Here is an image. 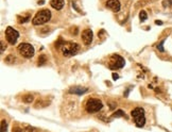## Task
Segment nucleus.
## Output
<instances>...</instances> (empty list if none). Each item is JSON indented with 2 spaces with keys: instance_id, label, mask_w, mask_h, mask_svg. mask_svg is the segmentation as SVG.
<instances>
[{
  "instance_id": "obj_17",
  "label": "nucleus",
  "mask_w": 172,
  "mask_h": 132,
  "mask_svg": "<svg viewBox=\"0 0 172 132\" xmlns=\"http://www.w3.org/2000/svg\"><path fill=\"white\" fill-rule=\"evenodd\" d=\"M139 18L141 21H144L147 20V18H148V15H147V13L144 12V11H141V12L139 13Z\"/></svg>"
},
{
  "instance_id": "obj_12",
  "label": "nucleus",
  "mask_w": 172,
  "mask_h": 132,
  "mask_svg": "<svg viewBox=\"0 0 172 132\" xmlns=\"http://www.w3.org/2000/svg\"><path fill=\"white\" fill-rule=\"evenodd\" d=\"M33 96L31 95V94H28V95H25L22 96V101L25 102V103H30V102L33 101Z\"/></svg>"
},
{
  "instance_id": "obj_19",
  "label": "nucleus",
  "mask_w": 172,
  "mask_h": 132,
  "mask_svg": "<svg viewBox=\"0 0 172 132\" xmlns=\"http://www.w3.org/2000/svg\"><path fill=\"white\" fill-rule=\"evenodd\" d=\"M6 129H8V123H6L5 120L1 121V132H6Z\"/></svg>"
},
{
  "instance_id": "obj_18",
  "label": "nucleus",
  "mask_w": 172,
  "mask_h": 132,
  "mask_svg": "<svg viewBox=\"0 0 172 132\" xmlns=\"http://www.w3.org/2000/svg\"><path fill=\"white\" fill-rule=\"evenodd\" d=\"M30 17L27 16V17H22V16H18V21L19 23H27V21H29Z\"/></svg>"
},
{
  "instance_id": "obj_2",
  "label": "nucleus",
  "mask_w": 172,
  "mask_h": 132,
  "mask_svg": "<svg viewBox=\"0 0 172 132\" xmlns=\"http://www.w3.org/2000/svg\"><path fill=\"white\" fill-rule=\"evenodd\" d=\"M51 18V12L47 9L44 10H40L36 13V15L34 16V18L32 19V23L34 26H38V25H44V23H48Z\"/></svg>"
},
{
  "instance_id": "obj_21",
  "label": "nucleus",
  "mask_w": 172,
  "mask_h": 132,
  "mask_svg": "<svg viewBox=\"0 0 172 132\" xmlns=\"http://www.w3.org/2000/svg\"><path fill=\"white\" fill-rule=\"evenodd\" d=\"M12 132H23V129L19 127V126H15V127H13Z\"/></svg>"
},
{
  "instance_id": "obj_11",
  "label": "nucleus",
  "mask_w": 172,
  "mask_h": 132,
  "mask_svg": "<svg viewBox=\"0 0 172 132\" xmlns=\"http://www.w3.org/2000/svg\"><path fill=\"white\" fill-rule=\"evenodd\" d=\"M50 5L52 6L53 9H55V10L59 11L64 8V5H65V1H64V0H51Z\"/></svg>"
},
{
  "instance_id": "obj_4",
  "label": "nucleus",
  "mask_w": 172,
  "mask_h": 132,
  "mask_svg": "<svg viewBox=\"0 0 172 132\" xmlns=\"http://www.w3.org/2000/svg\"><path fill=\"white\" fill-rule=\"evenodd\" d=\"M103 108V103L97 98H89L85 103V109L88 113H97Z\"/></svg>"
},
{
  "instance_id": "obj_7",
  "label": "nucleus",
  "mask_w": 172,
  "mask_h": 132,
  "mask_svg": "<svg viewBox=\"0 0 172 132\" xmlns=\"http://www.w3.org/2000/svg\"><path fill=\"white\" fill-rule=\"evenodd\" d=\"M19 37V33L17 30H15L14 28L12 27H8L5 29V38L8 40V44L11 45H14L15 43L17 42Z\"/></svg>"
},
{
  "instance_id": "obj_16",
  "label": "nucleus",
  "mask_w": 172,
  "mask_h": 132,
  "mask_svg": "<svg viewBox=\"0 0 172 132\" xmlns=\"http://www.w3.org/2000/svg\"><path fill=\"white\" fill-rule=\"evenodd\" d=\"M122 116H125V113L123 112L122 110H117L116 112L113 114V117H122Z\"/></svg>"
},
{
  "instance_id": "obj_6",
  "label": "nucleus",
  "mask_w": 172,
  "mask_h": 132,
  "mask_svg": "<svg viewBox=\"0 0 172 132\" xmlns=\"http://www.w3.org/2000/svg\"><path fill=\"white\" fill-rule=\"evenodd\" d=\"M125 65V61L122 57L119 54H113L110 59V63H108V67L110 69H120Z\"/></svg>"
},
{
  "instance_id": "obj_8",
  "label": "nucleus",
  "mask_w": 172,
  "mask_h": 132,
  "mask_svg": "<svg viewBox=\"0 0 172 132\" xmlns=\"http://www.w3.org/2000/svg\"><path fill=\"white\" fill-rule=\"evenodd\" d=\"M93 31L90 29H86L82 32V40L84 43V45L88 46V45L91 44L93 42Z\"/></svg>"
},
{
  "instance_id": "obj_5",
  "label": "nucleus",
  "mask_w": 172,
  "mask_h": 132,
  "mask_svg": "<svg viewBox=\"0 0 172 132\" xmlns=\"http://www.w3.org/2000/svg\"><path fill=\"white\" fill-rule=\"evenodd\" d=\"M18 52L21 57H23L25 59H31L32 57L35 53L34 50V47L31 44H28V43H22L18 46Z\"/></svg>"
},
{
  "instance_id": "obj_20",
  "label": "nucleus",
  "mask_w": 172,
  "mask_h": 132,
  "mask_svg": "<svg viewBox=\"0 0 172 132\" xmlns=\"http://www.w3.org/2000/svg\"><path fill=\"white\" fill-rule=\"evenodd\" d=\"M164 43H165V40H163L158 45H157V49H158L159 51H161V52L164 51Z\"/></svg>"
},
{
  "instance_id": "obj_14",
  "label": "nucleus",
  "mask_w": 172,
  "mask_h": 132,
  "mask_svg": "<svg viewBox=\"0 0 172 132\" xmlns=\"http://www.w3.org/2000/svg\"><path fill=\"white\" fill-rule=\"evenodd\" d=\"M46 62H47V57H46V55H44V54L39 55V57H38V66L44 65V64L46 63Z\"/></svg>"
},
{
  "instance_id": "obj_24",
  "label": "nucleus",
  "mask_w": 172,
  "mask_h": 132,
  "mask_svg": "<svg viewBox=\"0 0 172 132\" xmlns=\"http://www.w3.org/2000/svg\"><path fill=\"white\" fill-rule=\"evenodd\" d=\"M155 23H156V25L161 26V25H163V21H161V20H156V21H155Z\"/></svg>"
},
{
  "instance_id": "obj_13",
  "label": "nucleus",
  "mask_w": 172,
  "mask_h": 132,
  "mask_svg": "<svg viewBox=\"0 0 172 132\" xmlns=\"http://www.w3.org/2000/svg\"><path fill=\"white\" fill-rule=\"evenodd\" d=\"M23 132H38V130L33 126H25L23 128Z\"/></svg>"
},
{
  "instance_id": "obj_23",
  "label": "nucleus",
  "mask_w": 172,
  "mask_h": 132,
  "mask_svg": "<svg viewBox=\"0 0 172 132\" xmlns=\"http://www.w3.org/2000/svg\"><path fill=\"white\" fill-rule=\"evenodd\" d=\"M113 79H114V80H117V79H119V76L117 74H113Z\"/></svg>"
},
{
  "instance_id": "obj_3",
  "label": "nucleus",
  "mask_w": 172,
  "mask_h": 132,
  "mask_svg": "<svg viewBox=\"0 0 172 132\" xmlns=\"http://www.w3.org/2000/svg\"><path fill=\"white\" fill-rule=\"evenodd\" d=\"M131 115L133 116L134 121H135L136 126L139 128L143 127L144 123H146V117H144V110L140 106L135 108L131 112Z\"/></svg>"
},
{
  "instance_id": "obj_10",
  "label": "nucleus",
  "mask_w": 172,
  "mask_h": 132,
  "mask_svg": "<svg viewBox=\"0 0 172 132\" xmlns=\"http://www.w3.org/2000/svg\"><path fill=\"white\" fill-rule=\"evenodd\" d=\"M87 91H88V89H86V87L73 86L69 89V93L70 94H76V95H83V94H85Z\"/></svg>"
},
{
  "instance_id": "obj_9",
  "label": "nucleus",
  "mask_w": 172,
  "mask_h": 132,
  "mask_svg": "<svg viewBox=\"0 0 172 132\" xmlns=\"http://www.w3.org/2000/svg\"><path fill=\"white\" fill-rule=\"evenodd\" d=\"M106 6L108 9L113 11V12H119L120 11V8H121V4L119 2V0H107L106 2Z\"/></svg>"
},
{
  "instance_id": "obj_22",
  "label": "nucleus",
  "mask_w": 172,
  "mask_h": 132,
  "mask_svg": "<svg viewBox=\"0 0 172 132\" xmlns=\"http://www.w3.org/2000/svg\"><path fill=\"white\" fill-rule=\"evenodd\" d=\"M6 48V46H4V43H3V40H1V52H3L4 51V49Z\"/></svg>"
},
{
  "instance_id": "obj_15",
  "label": "nucleus",
  "mask_w": 172,
  "mask_h": 132,
  "mask_svg": "<svg viewBox=\"0 0 172 132\" xmlns=\"http://www.w3.org/2000/svg\"><path fill=\"white\" fill-rule=\"evenodd\" d=\"M14 62H15V57H14V55L10 54V55H8V57H5V63L14 64Z\"/></svg>"
},
{
  "instance_id": "obj_1",
  "label": "nucleus",
  "mask_w": 172,
  "mask_h": 132,
  "mask_svg": "<svg viewBox=\"0 0 172 132\" xmlns=\"http://www.w3.org/2000/svg\"><path fill=\"white\" fill-rule=\"evenodd\" d=\"M55 46L57 48L61 49L62 53H63L64 57H73L78 53V51L80 50V45L76 44L73 42H64L59 38L57 40V43H55Z\"/></svg>"
}]
</instances>
